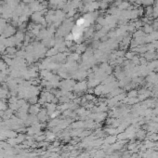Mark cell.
Returning <instances> with one entry per match:
<instances>
[{
	"mask_svg": "<svg viewBox=\"0 0 158 158\" xmlns=\"http://www.w3.org/2000/svg\"><path fill=\"white\" fill-rule=\"evenodd\" d=\"M108 3H106V2H104V1H102L101 3H100V8H101L102 9H105V8H108Z\"/></svg>",
	"mask_w": 158,
	"mask_h": 158,
	"instance_id": "52a82bcc",
	"label": "cell"
},
{
	"mask_svg": "<svg viewBox=\"0 0 158 158\" xmlns=\"http://www.w3.org/2000/svg\"><path fill=\"white\" fill-rule=\"evenodd\" d=\"M126 57L128 59V60H133V58L135 57V52L132 51V52H127L126 54Z\"/></svg>",
	"mask_w": 158,
	"mask_h": 158,
	"instance_id": "5b68a950",
	"label": "cell"
},
{
	"mask_svg": "<svg viewBox=\"0 0 158 158\" xmlns=\"http://www.w3.org/2000/svg\"><path fill=\"white\" fill-rule=\"evenodd\" d=\"M154 31V27H152L150 24H144V28H143V32L145 33H151Z\"/></svg>",
	"mask_w": 158,
	"mask_h": 158,
	"instance_id": "6da1fadb",
	"label": "cell"
},
{
	"mask_svg": "<svg viewBox=\"0 0 158 158\" xmlns=\"http://www.w3.org/2000/svg\"><path fill=\"white\" fill-rule=\"evenodd\" d=\"M154 3V0H142V4L148 7V6H151Z\"/></svg>",
	"mask_w": 158,
	"mask_h": 158,
	"instance_id": "277c9868",
	"label": "cell"
},
{
	"mask_svg": "<svg viewBox=\"0 0 158 158\" xmlns=\"http://www.w3.org/2000/svg\"><path fill=\"white\" fill-rule=\"evenodd\" d=\"M145 35V33L142 31V30H139V31H136L135 33H134V37L135 38H138V37H142V36H144Z\"/></svg>",
	"mask_w": 158,
	"mask_h": 158,
	"instance_id": "7a4b0ae2",
	"label": "cell"
},
{
	"mask_svg": "<svg viewBox=\"0 0 158 158\" xmlns=\"http://www.w3.org/2000/svg\"><path fill=\"white\" fill-rule=\"evenodd\" d=\"M56 53H57V50L55 49V48H51V49L47 51V56H52V55L56 54Z\"/></svg>",
	"mask_w": 158,
	"mask_h": 158,
	"instance_id": "8992f818",
	"label": "cell"
},
{
	"mask_svg": "<svg viewBox=\"0 0 158 158\" xmlns=\"http://www.w3.org/2000/svg\"><path fill=\"white\" fill-rule=\"evenodd\" d=\"M6 51H7V53H8V54H14V53H16L17 52L15 47H8V48H6Z\"/></svg>",
	"mask_w": 158,
	"mask_h": 158,
	"instance_id": "3957f363",
	"label": "cell"
}]
</instances>
